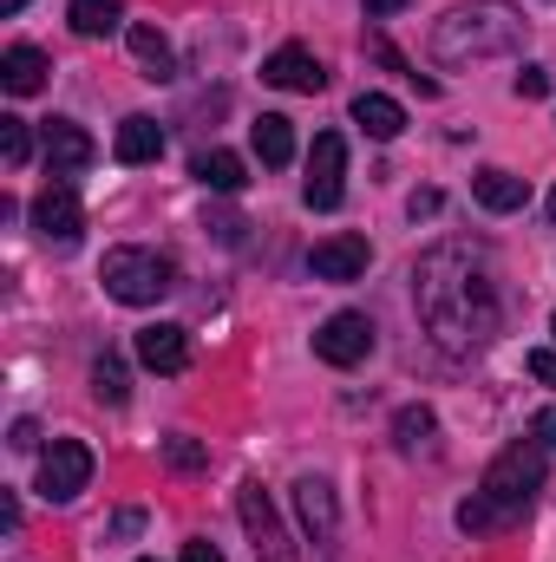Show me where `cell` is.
<instances>
[{
  "label": "cell",
  "instance_id": "cell-21",
  "mask_svg": "<svg viewBox=\"0 0 556 562\" xmlns=\"http://www.w3.org/2000/svg\"><path fill=\"white\" fill-rule=\"evenodd\" d=\"M125 40H132V53H138L144 79H177V59H170V40H164L157 26H144V20H138V26H132Z\"/></svg>",
  "mask_w": 556,
  "mask_h": 562
},
{
  "label": "cell",
  "instance_id": "cell-14",
  "mask_svg": "<svg viewBox=\"0 0 556 562\" xmlns=\"http://www.w3.org/2000/svg\"><path fill=\"white\" fill-rule=\"evenodd\" d=\"M46 72H53V66H46L40 46H7V53H0V86H7L13 99H33V92L46 86Z\"/></svg>",
  "mask_w": 556,
  "mask_h": 562
},
{
  "label": "cell",
  "instance_id": "cell-4",
  "mask_svg": "<svg viewBox=\"0 0 556 562\" xmlns=\"http://www.w3.org/2000/svg\"><path fill=\"white\" fill-rule=\"evenodd\" d=\"M544 445H504L498 458H491V471H485V504H498L504 517H524L531 510V497L544 491Z\"/></svg>",
  "mask_w": 556,
  "mask_h": 562
},
{
  "label": "cell",
  "instance_id": "cell-2",
  "mask_svg": "<svg viewBox=\"0 0 556 562\" xmlns=\"http://www.w3.org/2000/svg\"><path fill=\"white\" fill-rule=\"evenodd\" d=\"M531 33V20L511 0H465L432 26V59L438 66H471V59H504L518 53Z\"/></svg>",
  "mask_w": 556,
  "mask_h": 562
},
{
  "label": "cell",
  "instance_id": "cell-29",
  "mask_svg": "<svg viewBox=\"0 0 556 562\" xmlns=\"http://www.w3.org/2000/svg\"><path fill=\"white\" fill-rule=\"evenodd\" d=\"M531 438H537L544 451H556V406H544V413L531 419Z\"/></svg>",
  "mask_w": 556,
  "mask_h": 562
},
{
  "label": "cell",
  "instance_id": "cell-6",
  "mask_svg": "<svg viewBox=\"0 0 556 562\" xmlns=\"http://www.w3.org/2000/svg\"><path fill=\"white\" fill-rule=\"evenodd\" d=\"M86 484H92V451H86L79 438H53V451L40 458V484H33V491H40L46 504H73Z\"/></svg>",
  "mask_w": 556,
  "mask_h": 562
},
{
  "label": "cell",
  "instance_id": "cell-8",
  "mask_svg": "<svg viewBox=\"0 0 556 562\" xmlns=\"http://www.w3.org/2000/svg\"><path fill=\"white\" fill-rule=\"evenodd\" d=\"M314 353H321L327 367H360V360L374 353V321H367V314H354V307L327 314V321H321V334H314Z\"/></svg>",
  "mask_w": 556,
  "mask_h": 562
},
{
  "label": "cell",
  "instance_id": "cell-20",
  "mask_svg": "<svg viewBox=\"0 0 556 562\" xmlns=\"http://www.w3.org/2000/svg\"><path fill=\"white\" fill-rule=\"evenodd\" d=\"M249 144H256V157H263L269 170H281V164L294 157V125H288L281 112H263V119L249 125Z\"/></svg>",
  "mask_w": 556,
  "mask_h": 562
},
{
  "label": "cell",
  "instance_id": "cell-19",
  "mask_svg": "<svg viewBox=\"0 0 556 562\" xmlns=\"http://www.w3.org/2000/svg\"><path fill=\"white\" fill-rule=\"evenodd\" d=\"M294 504H301V524L314 530V543H327L334 537V491H327V477H301Z\"/></svg>",
  "mask_w": 556,
  "mask_h": 562
},
{
  "label": "cell",
  "instance_id": "cell-30",
  "mask_svg": "<svg viewBox=\"0 0 556 562\" xmlns=\"http://www.w3.org/2000/svg\"><path fill=\"white\" fill-rule=\"evenodd\" d=\"M524 367H531V373H537L544 386H556V353H551V347H537V353H524Z\"/></svg>",
  "mask_w": 556,
  "mask_h": 562
},
{
  "label": "cell",
  "instance_id": "cell-32",
  "mask_svg": "<svg viewBox=\"0 0 556 562\" xmlns=\"http://www.w3.org/2000/svg\"><path fill=\"white\" fill-rule=\"evenodd\" d=\"M184 562H223V550L210 537H197V543H184Z\"/></svg>",
  "mask_w": 556,
  "mask_h": 562
},
{
  "label": "cell",
  "instance_id": "cell-13",
  "mask_svg": "<svg viewBox=\"0 0 556 562\" xmlns=\"http://www.w3.org/2000/svg\"><path fill=\"white\" fill-rule=\"evenodd\" d=\"M138 360L151 373H184L190 367V334L170 327V321H151V327H138Z\"/></svg>",
  "mask_w": 556,
  "mask_h": 562
},
{
  "label": "cell",
  "instance_id": "cell-31",
  "mask_svg": "<svg viewBox=\"0 0 556 562\" xmlns=\"http://www.w3.org/2000/svg\"><path fill=\"white\" fill-rule=\"evenodd\" d=\"M7 445H13V451H33V445H40V425H33V419H13Z\"/></svg>",
  "mask_w": 556,
  "mask_h": 562
},
{
  "label": "cell",
  "instance_id": "cell-25",
  "mask_svg": "<svg viewBox=\"0 0 556 562\" xmlns=\"http://www.w3.org/2000/svg\"><path fill=\"white\" fill-rule=\"evenodd\" d=\"M164 464H170V471H210V445H197V438H164Z\"/></svg>",
  "mask_w": 556,
  "mask_h": 562
},
{
  "label": "cell",
  "instance_id": "cell-17",
  "mask_svg": "<svg viewBox=\"0 0 556 562\" xmlns=\"http://www.w3.org/2000/svg\"><path fill=\"white\" fill-rule=\"evenodd\" d=\"M471 196H478L491 216H511V210H524V203H531V183H524V177H511V170H478V177H471Z\"/></svg>",
  "mask_w": 556,
  "mask_h": 562
},
{
  "label": "cell",
  "instance_id": "cell-23",
  "mask_svg": "<svg viewBox=\"0 0 556 562\" xmlns=\"http://www.w3.org/2000/svg\"><path fill=\"white\" fill-rule=\"evenodd\" d=\"M92 393H99L105 406H125L132 380H125V360H119V353H99V360H92Z\"/></svg>",
  "mask_w": 556,
  "mask_h": 562
},
{
  "label": "cell",
  "instance_id": "cell-3",
  "mask_svg": "<svg viewBox=\"0 0 556 562\" xmlns=\"http://www.w3.org/2000/svg\"><path fill=\"white\" fill-rule=\"evenodd\" d=\"M105 294L112 301H125V307H151V301H164L170 288H177V262L170 256H157V249H112L105 256Z\"/></svg>",
  "mask_w": 556,
  "mask_h": 562
},
{
  "label": "cell",
  "instance_id": "cell-10",
  "mask_svg": "<svg viewBox=\"0 0 556 562\" xmlns=\"http://www.w3.org/2000/svg\"><path fill=\"white\" fill-rule=\"evenodd\" d=\"M367 262H374V243H367V236H327V243L308 249L314 281H360L367 276Z\"/></svg>",
  "mask_w": 556,
  "mask_h": 562
},
{
  "label": "cell",
  "instance_id": "cell-15",
  "mask_svg": "<svg viewBox=\"0 0 556 562\" xmlns=\"http://www.w3.org/2000/svg\"><path fill=\"white\" fill-rule=\"evenodd\" d=\"M112 157H119V164H157V157H164V125L144 119V112H132V119L119 125V138H112Z\"/></svg>",
  "mask_w": 556,
  "mask_h": 562
},
{
  "label": "cell",
  "instance_id": "cell-35",
  "mask_svg": "<svg viewBox=\"0 0 556 562\" xmlns=\"http://www.w3.org/2000/svg\"><path fill=\"white\" fill-rule=\"evenodd\" d=\"M400 7H407V0H367V13H374V20H387V13H400Z\"/></svg>",
  "mask_w": 556,
  "mask_h": 562
},
{
  "label": "cell",
  "instance_id": "cell-1",
  "mask_svg": "<svg viewBox=\"0 0 556 562\" xmlns=\"http://www.w3.org/2000/svg\"><path fill=\"white\" fill-rule=\"evenodd\" d=\"M413 301L425 334L445 353H478L498 334V276H491L485 249H471V243L425 249L413 269Z\"/></svg>",
  "mask_w": 556,
  "mask_h": 562
},
{
  "label": "cell",
  "instance_id": "cell-16",
  "mask_svg": "<svg viewBox=\"0 0 556 562\" xmlns=\"http://www.w3.org/2000/svg\"><path fill=\"white\" fill-rule=\"evenodd\" d=\"M190 177H197L203 190H216V196H236V190L249 183V170H243L236 150H197V157H190Z\"/></svg>",
  "mask_w": 556,
  "mask_h": 562
},
{
  "label": "cell",
  "instance_id": "cell-9",
  "mask_svg": "<svg viewBox=\"0 0 556 562\" xmlns=\"http://www.w3.org/2000/svg\"><path fill=\"white\" fill-rule=\"evenodd\" d=\"M236 510H243V530L256 537V557H269V562H294V550H288V530H281V517H276V504H269V491L249 477L243 491H236Z\"/></svg>",
  "mask_w": 556,
  "mask_h": 562
},
{
  "label": "cell",
  "instance_id": "cell-37",
  "mask_svg": "<svg viewBox=\"0 0 556 562\" xmlns=\"http://www.w3.org/2000/svg\"><path fill=\"white\" fill-rule=\"evenodd\" d=\"M551 223H556V190H551Z\"/></svg>",
  "mask_w": 556,
  "mask_h": 562
},
{
  "label": "cell",
  "instance_id": "cell-38",
  "mask_svg": "<svg viewBox=\"0 0 556 562\" xmlns=\"http://www.w3.org/2000/svg\"><path fill=\"white\" fill-rule=\"evenodd\" d=\"M551 327H556V314H551Z\"/></svg>",
  "mask_w": 556,
  "mask_h": 562
},
{
  "label": "cell",
  "instance_id": "cell-34",
  "mask_svg": "<svg viewBox=\"0 0 556 562\" xmlns=\"http://www.w3.org/2000/svg\"><path fill=\"white\" fill-rule=\"evenodd\" d=\"M407 210H413V223H419V216H438V190H413V203H407Z\"/></svg>",
  "mask_w": 556,
  "mask_h": 562
},
{
  "label": "cell",
  "instance_id": "cell-18",
  "mask_svg": "<svg viewBox=\"0 0 556 562\" xmlns=\"http://www.w3.org/2000/svg\"><path fill=\"white\" fill-rule=\"evenodd\" d=\"M354 125H360L367 138L387 144V138H400V132H407V112H400L387 92H360V99H354Z\"/></svg>",
  "mask_w": 556,
  "mask_h": 562
},
{
  "label": "cell",
  "instance_id": "cell-24",
  "mask_svg": "<svg viewBox=\"0 0 556 562\" xmlns=\"http://www.w3.org/2000/svg\"><path fill=\"white\" fill-rule=\"evenodd\" d=\"M0 157H7V170H20L26 157H33V138H26V119H0Z\"/></svg>",
  "mask_w": 556,
  "mask_h": 562
},
{
  "label": "cell",
  "instance_id": "cell-27",
  "mask_svg": "<svg viewBox=\"0 0 556 562\" xmlns=\"http://www.w3.org/2000/svg\"><path fill=\"white\" fill-rule=\"evenodd\" d=\"M498 524H511V517H504L498 504H485V497L458 504V530H471V537H478V530H498Z\"/></svg>",
  "mask_w": 556,
  "mask_h": 562
},
{
  "label": "cell",
  "instance_id": "cell-33",
  "mask_svg": "<svg viewBox=\"0 0 556 562\" xmlns=\"http://www.w3.org/2000/svg\"><path fill=\"white\" fill-rule=\"evenodd\" d=\"M144 530V510H119V517H112V537H138Z\"/></svg>",
  "mask_w": 556,
  "mask_h": 562
},
{
  "label": "cell",
  "instance_id": "cell-36",
  "mask_svg": "<svg viewBox=\"0 0 556 562\" xmlns=\"http://www.w3.org/2000/svg\"><path fill=\"white\" fill-rule=\"evenodd\" d=\"M20 7H26V0H0V13H7V20H13V13H20Z\"/></svg>",
  "mask_w": 556,
  "mask_h": 562
},
{
  "label": "cell",
  "instance_id": "cell-7",
  "mask_svg": "<svg viewBox=\"0 0 556 562\" xmlns=\"http://www.w3.org/2000/svg\"><path fill=\"white\" fill-rule=\"evenodd\" d=\"M33 229H40V243H53V249H73V243L86 236V210H79L73 183L53 177V183L33 196Z\"/></svg>",
  "mask_w": 556,
  "mask_h": 562
},
{
  "label": "cell",
  "instance_id": "cell-28",
  "mask_svg": "<svg viewBox=\"0 0 556 562\" xmlns=\"http://www.w3.org/2000/svg\"><path fill=\"white\" fill-rule=\"evenodd\" d=\"M544 92H551V72L544 66H524L518 72V99H544Z\"/></svg>",
  "mask_w": 556,
  "mask_h": 562
},
{
  "label": "cell",
  "instance_id": "cell-39",
  "mask_svg": "<svg viewBox=\"0 0 556 562\" xmlns=\"http://www.w3.org/2000/svg\"><path fill=\"white\" fill-rule=\"evenodd\" d=\"M144 562H157V557H144Z\"/></svg>",
  "mask_w": 556,
  "mask_h": 562
},
{
  "label": "cell",
  "instance_id": "cell-12",
  "mask_svg": "<svg viewBox=\"0 0 556 562\" xmlns=\"http://www.w3.org/2000/svg\"><path fill=\"white\" fill-rule=\"evenodd\" d=\"M263 79L281 86V92H321V86H327V72H321V59H314L308 46H276V53L263 59Z\"/></svg>",
  "mask_w": 556,
  "mask_h": 562
},
{
  "label": "cell",
  "instance_id": "cell-22",
  "mask_svg": "<svg viewBox=\"0 0 556 562\" xmlns=\"http://www.w3.org/2000/svg\"><path fill=\"white\" fill-rule=\"evenodd\" d=\"M66 20H73V33H86V40H105V33H119L125 7H119V0H73Z\"/></svg>",
  "mask_w": 556,
  "mask_h": 562
},
{
  "label": "cell",
  "instance_id": "cell-5",
  "mask_svg": "<svg viewBox=\"0 0 556 562\" xmlns=\"http://www.w3.org/2000/svg\"><path fill=\"white\" fill-rule=\"evenodd\" d=\"M301 196H308V210H341V196H347V138L341 132H321L314 138Z\"/></svg>",
  "mask_w": 556,
  "mask_h": 562
},
{
  "label": "cell",
  "instance_id": "cell-26",
  "mask_svg": "<svg viewBox=\"0 0 556 562\" xmlns=\"http://www.w3.org/2000/svg\"><path fill=\"white\" fill-rule=\"evenodd\" d=\"M432 413H425V406H407V413H400V419H393V438H400V451H419V445H425V438H432Z\"/></svg>",
  "mask_w": 556,
  "mask_h": 562
},
{
  "label": "cell",
  "instance_id": "cell-11",
  "mask_svg": "<svg viewBox=\"0 0 556 562\" xmlns=\"http://www.w3.org/2000/svg\"><path fill=\"white\" fill-rule=\"evenodd\" d=\"M92 157H99V144L86 138L73 119H46V170H53L59 183H66V177H79Z\"/></svg>",
  "mask_w": 556,
  "mask_h": 562
}]
</instances>
